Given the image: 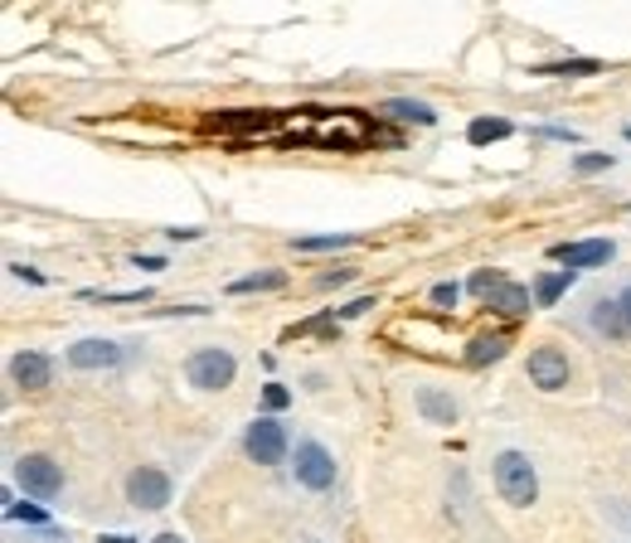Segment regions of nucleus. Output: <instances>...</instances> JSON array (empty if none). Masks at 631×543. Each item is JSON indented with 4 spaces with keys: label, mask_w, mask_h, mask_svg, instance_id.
<instances>
[{
    "label": "nucleus",
    "mask_w": 631,
    "mask_h": 543,
    "mask_svg": "<svg viewBox=\"0 0 631 543\" xmlns=\"http://www.w3.org/2000/svg\"><path fill=\"white\" fill-rule=\"evenodd\" d=\"M491 466H495V490H501L505 505L525 509L540 500V476H534V466L525 452H501Z\"/></svg>",
    "instance_id": "1"
},
{
    "label": "nucleus",
    "mask_w": 631,
    "mask_h": 543,
    "mask_svg": "<svg viewBox=\"0 0 631 543\" xmlns=\"http://www.w3.org/2000/svg\"><path fill=\"white\" fill-rule=\"evenodd\" d=\"M471 296H481L485 306L501 311V316H530V291H525L520 281H510L505 272H476Z\"/></svg>",
    "instance_id": "2"
},
{
    "label": "nucleus",
    "mask_w": 631,
    "mask_h": 543,
    "mask_svg": "<svg viewBox=\"0 0 631 543\" xmlns=\"http://www.w3.org/2000/svg\"><path fill=\"white\" fill-rule=\"evenodd\" d=\"M234 374H238V364H234L229 350H194L190 359H185V379H190V389H200V393L229 389Z\"/></svg>",
    "instance_id": "3"
},
{
    "label": "nucleus",
    "mask_w": 631,
    "mask_h": 543,
    "mask_svg": "<svg viewBox=\"0 0 631 543\" xmlns=\"http://www.w3.org/2000/svg\"><path fill=\"white\" fill-rule=\"evenodd\" d=\"M292 476H296V485H306V490H330L336 485V456L320 442H296Z\"/></svg>",
    "instance_id": "4"
},
{
    "label": "nucleus",
    "mask_w": 631,
    "mask_h": 543,
    "mask_svg": "<svg viewBox=\"0 0 631 543\" xmlns=\"http://www.w3.org/2000/svg\"><path fill=\"white\" fill-rule=\"evenodd\" d=\"M243 452L253 456L257 466H282V456H287V427L277 422V417H257V422L243 432Z\"/></svg>",
    "instance_id": "5"
},
{
    "label": "nucleus",
    "mask_w": 631,
    "mask_h": 543,
    "mask_svg": "<svg viewBox=\"0 0 631 543\" xmlns=\"http://www.w3.org/2000/svg\"><path fill=\"white\" fill-rule=\"evenodd\" d=\"M15 480L25 485V495H35V500H54L59 490H64V471H59L49 456H39V452L20 456V462H15Z\"/></svg>",
    "instance_id": "6"
},
{
    "label": "nucleus",
    "mask_w": 631,
    "mask_h": 543,
    "mask_svg": "<svg viewBox=\"0 0 631 543\" xmlns=\"http://www.w3.org/2000/svg\"><path fill=\"white\" fill-rule=\"evenodd\" d=\"M127 500L137 509H165L171 505V476L156 471V466H137L127 476Z\"/></svg>",
    "instance_id": "7"
},
{
    "label": "nucleus",
    "mask_w": 631,
    "mask_h": 543,
    "mask_svg": "<svg viewBox=\"0 0 631 543\" xmlns=\"http://www.w3.org/2000/svg\"><path fill=\"white\" fill-rule=\"evenodd\" d=\"M530 383L544 393H558L568 383V354L554 350V344H540V350L530 354Z\"/></svg>",
    "instance_id": "8"
},
{
    "label": "nucleus",
    "mask_w": 631,
    "mask_h": 543,
    "mask_svg": "<svg viewBox=\"0 0 631 543\" xmlns=\"http://www.w3.org/2000/svg\"><path fill=\"white\" fill-rule=\"evenodd\" d=\"M554 257L564 263V272H578V267H603L617 257V243L613 238H588V243H558Z\"/></svg>",
    "instance_id": "9"
},
{
    "label": "nucleus",
    "mask_w": 631,
    "mask_h": 543,
    "mask_svg": "<svg viewBox=\"0 0 631 543\" xmlns=\"http://www.w3.org/2000/svg\"><path fill=\"white\" fill-rule=\"evenodd\" d=\"M10 379H15L25 393H39V389H49V379H54V359L39 354V350H20L15 359H10Z\"/></svg>",
    "instance_id": "10"
},
{
    "label": "nucleus",
    "mask_w": 631,
    "mask_h": 543,
    "mask_svg": "<svg viewBox=\"0 0 631 543\" xmlns=\"http://www.w3.org/2000/svg\"><path fill=\"white\" fill-rule=\"evenodd\" d=\"M68 364H74V369H117V364H122V344H112V340H78V344H68Z\"/></svg>",
    "instance_id": "11"
},
{
    "label": "nucleus",
    "mask_w": 631,
    "mask_h": 543,
    "mask_svg": "<svg viewBox=\"0 0 631 543\" xmlns=\"http://www.w3.org/2000/svg\"><path fill=\"white\" fill-rule=\"evenodd\" d=\"M379 112L394 122H413V127H432V122H438V112H432L428 102H413V98H389Z\"/></svg>",
    "instance_id": "12"
},
{
    "label": "nucleus",
    "mask_w": 631,
    "mask_h": 543,
    "mask_svg": "<svg viewBox=\"0 0 631 543\" xmlns=\"http://www.w3.org/2000/svg\"><path fill=\"white\" fill-rule=\"evenodd\" d=\"M510 350V336H476L471 350H467V364L471 369H481V364H495L501 354Z\"/></svg>",
    "instance_id": "13"
},
{
    "label": "nucleus",
    "mask_w": 631,
    "mask_h": 543,
    "mask_svg": "<svg viewBox=\"0 0 631 543\" xmlns=\"http://www.w3.org/2000/svg\"><path fill=\"white\" fill-rule=\"evenodd\" d=\"M418 407H422V417H432V422H442V427L457 422V403L442 399L438 389H422V393H418Z\"/></svg>",
    "instance_id": "14"
},
{
    "label": "nucleus",
    "mask_w": 631,
    "mask_h": 543,
    "mask_svg": "<svg viewBox=\"0 0 631 543\" xmlns=\"http://www.w3.org/2000/svg\"><path fill=\"white\" fill-rule=\"evenodd\" d=\"M568 287H573V272H544V277L534 281V301H540V306H554Z\"/></svg>",
    "instance_id": "15"
},
{
    "label": "nucleus",
    "mask_w": 631,
    "mask_h": 543,
    "mask_svg": "<svg viewBox=\"0 0 631 543\" xmlns=\"http://www.w3.org/2000/svg\"><path fill=\"white\" fill-rule=\"evenodd\" d=\"M593 326L603 330V336H627V320H622V306H617V301H597L593 306Z\"/></svg>",
    "instance_id": "16"
},
{
    "label": "nucleus",
    "mask_w": 631,
    "mask_h": 543,
    "mask_svg": "<svg viewBox=\"0 0 631 543\" xmlns=\"http://www.w3.org/2000/svg\"><path fill=\"white\" fill-rule=\"evenodd\" d=\"M505 136H510V122H505V117H481V122H471V127H467V141L471 146L505 141Z\"/></svg>",
    "instance_id": "17"
},
{
    "label": "nucleus",
    "mask_w": 631,
    "mask_h": 543,
    "mask_svg": "<svg viewBox=\"0 0 631 543\" xmlns=\"http://www.w3.org/2000/svg\"><path fill=\"white\" fill-rule=\"evenodd\" d=\"M277 287H287V277L282 272H257V277H243V281H234V296H248V291H277Z\"/></svg>",
    "instance_id": "18"
},
{
    "label": "nucleus",
    "mask_w": 631,
    "mask_h": 543,
    "mask_svg": "<svg viewBox=\"0 0 631 543\" xmlns=\"http://www.w3.org/2000/svg\"><path fill=\"white\" fill-rule=\"evenodd\" d=\"M355 243L350 233H326V238H296V253H336V248Z\"/></svg>",
    "instance_id": "19"
},
{
    "label": "nucleus",
    "mask_w": 631,
    "mask_h": 543,
    "mask_svg": "<svg viewBox=\"0 0 631 543\" xmlns=\"http://www.w3.org/2000/svg\"><path fill=\"white\" fill-rule=\"evenodd\" d=\"M214 127H243V131H257V127H267V112H219V117H214Z\"/></svg>",
    "instance_id": "20"
},
{
    "label": "nucleus",
    "mask_w": 631,
    "mask_h": 543,
    "mask_svg": "<svg viewBox=\"0 0 631 543\" xmlns=\"http://www.w3.org/2000/svg\"><path fill=\"white\" fill-rule=\"evenodd\" d=\"M5 519H25V525H45L49 515H45V509H39V505H20V500L5 490Z\"/></svg>",
    "instance_id": "21"
},
{
    "label": "nucleus",
    "mask_w": 631,
    "mask_h": 543,
    "mask_svg": "<svg viewBox=\"0 0 631 543\" xmlns=\"http://www.w3.org/2000/svg\"><path fill=\"white\" fill-rule=\"evenodd\" d=\"M607 165H613V155L588 151V155H578V161H573V171H578V175H593V171H607Z\"/></svg>",
    "instance_id": "22"
},
{
    "label": "nucleus",
    "mask_w": 631,
    "mask_h": 543,
    "mask_svg": "<svg viewBox=\"0 0 631 543\" xmlns=\"http://www.w3.org/2000/svg\"><path fill=\"white\" fill-rule=\"evenodd\" d=\"M263 403L277 413V407H287V403H292V393H287L282 383H267V389H263Z\"/></svg>",
    "instance_id": "23"
},
{
    "label": "nucleus",
    "mask_w": 631,
    "mask_h": 543,
    "mask_svg": "<svg viewBox=\"0 0 631 543\" xmlns=\"http://www.w3.org/2000/svg\"><path fill=\"white\" fill-rule=\"evenodd\" d=\"M457 296H462V287H452V281H438V287H432V301H438V306H457Z\"/></svg>",
    "instance_id": "24"
},
{
    "label": "nucleus",
    "mask_w": 631,
    "mask_h": 543,
    "mask_svg": "<svg viewBox=\"0 0 631 543\" xmlns=\"http://www.w3.org/2000/svg\"><path fill=\"white\" fill-rule=\"evenodd\" d=\"M540 73H597L593 59H578V64H544Z\"/></svg>",
    "instance_id": "25"
},
{
    "label": "nucleus",
    "mask_w": 631,
    "mask_h": 543,
    "mask_svg": "<svg viewBox=\"0 0 631 543\" xmlns=\"http://www.w3.org/2000/svg\"><path fill=\"white\" fill-rule=\"evenodd\" d=\"M365 311H375V296H359V301H350V306H340V320H355V316H365Z\"/></svg>",
    "instance_id": "26"
},
{
    "label": "nucleus",
    "mask_w": 631,
    "mask_h": 543,
    "mask_svg": "<svg viewBox=\"0 0 631 543\" xmlns=\"http://www.w3.org/2000/svg\"><path fill=\"white\" fill-rule=\"evenodd\" d=\"M350 277H355V272H350V267H340V272H326V277H320L316 287H345Z\"/></svg>",
    "instance_id": "27"
},
{
    "label": "nucleus",
    "mask_w": 631,
    "mask_h": 543,
    "mask_svg": "<svg viewBox=\"0 0 631 543\" xmlns=\"http://www.w3.org/2000/svg\"><path fill=\"white\" fill-rule=\"evenodd\" d=\"M165 238H175V243H194V238H200V228H171Z\"/></svg>",
    "instance_id": "28"
},
{
    "label": "nucleus",
    "mask_w": 631,
    "mask_h": 543,
    "mask_svg": "<svg viewBox=\"0 0 631 543\" xmlns=\"http://www.w3.org/2000/svg\"><path fill=\"white\" fill-rule=\"evenodd\" d=\"M617 306H622V320H627V330H631V287L617 296Z\"/></svg>",
    "instance_id": "29"
},
{
    "label": "nucleus",
    "mask_w": 631,
    "mask_h": 543,
    "mask_svg": "<svg viewBox=\"0 0 631 543\" xmlns=\"http://www.w3.org/2000/svg\"><path fill=\"white\" fill-rule=\"evenodd\" d=\"M10 272H15V277H25V281H35V287H39V281H45V277H39V272H35V267H20V263H15V267H10Z\"/></svg>",
    "instance_id": "30"
},
{
    "label": "nucleus",
    "mask_w": 631,
    "mask_h": 543,
    "mask_svg": "<svg viewBox=\"0 0 631 543\" xmlns=\"http://www.w3.org/2000/svg\"><path fill=\"white\" fill-rule=\"evenodd\" d=\"M102 543H137V539H127V534H102Z\"/></svg>",
    "instance_id": "31"
},
{
    "label": "nucleus",
    "mask_w": 631,
    "mask_h": 543,
    "mask_svg": "<svg viewBox=\"0 0 631 543\" xmlns=\"http://www.w3.org/2000/svg\"><path fill=\"white\" fill-rule=\"evenodd\" d=\"M151 543H185V539H180V534H156Z\"/></svg>",
    "instance_id": "32"
},
{
    "label": "nucleus",
    "mask_w": 631,
    "mask_h": 543,
    "mask_svg": "<svg viewBox=\"0 0 631 543\" xmlns=\"http://www.w3.org/2000/svg\"><path fill=\"white\" fill-rule=\"evenodd\" d=\"M627 136H631V127H627Z\"/></svg>",
    "instance_id": "33"
}]
</instances>
